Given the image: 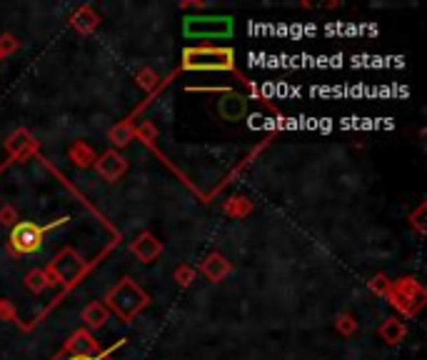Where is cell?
<instances>
[{"label": "cell", "mask_w": 427, "mask_h": 360, "mask_svg": "<svg viewBox=\"0 0 427 360\" xmlns=\"http://www.w3.org/2000/svg\"><path fill=\"white\" fill-rule=\"evenodd\" d=\"M105 300H108V308L113 310L120 320H126V323L135 318V315L150 303L148 293H142L140 288L135 286V280H130V278L120 280L118 286L108 293Z\"/></svg>", "instance_id": "cell-1"}, {"label": "cell", "mask_w": 427, "mask_h": 360, "mask_svg": "<svg viewBox=\"0 0 427 360\" xmlns=\"http://www.w3.org/2000/svg\"><path fill=\"white\" fill-rule=\"evenodd\" d=\"M182 68L185 70H233L235 53L230 48H188L182 53Z\"/></svg>", "instance_id": "cell-2"}, {"label": "cell", "mask_w": 427, "mask_h": 360, "mask_svg": "<svg viewBox=\"0 0 427 360\" xmlns=\"http://www.w3.org/2000/svg\"><path fill=\"white\" fill-rule=\"evenodd\" d=\"M233 18L230 15H190L182 20V33L190 40H220L233 35Z\"/></svg>", "instance_id": "cell-3"}, {"label": "cell", "mask_w": 427, "mask_h": 360, "mask_svg": "<svg viewBox=\"0 0 427 360\" xmlns=\"http://www.w3.org/2000/svg\"><path fill=\"white\" fill-rule=\"evenodd\" d=\"M65 218H60V220H55V223L50 225H35L30 223V220H23V223H15L11 230V251L15 253V255H28V253H35L40 251V246H43V233L50 228H55V225H63Z\"/></svg>", "instance_id": "cell-4"}, {"label": "cell", "mask_w": 427, "mask_h": 360, "mask_svg": "<svg viewBox=\"0 0 427 360\" xmlns=\"http://www.w3.org/2000/svg\"><path fill=\"white\" fill-rule=\"evenodd\" d=\"M385 298L405 315H415L425 303V291L415 278H402L390 286V293Z\"/></svg>", "instance_id": "cell-5"}, {"label": "cell", "mask_w": 427, "mask_h": 360, "mask_svg": "<svg viewBox=\"0 0 427 360\" xmlns=\"http://www.w3.org/2000/svg\"><path fill=\"white\" fill-rule=\"evenodd\" d=\"M83 270V260L78 258L75 251H63L60 255L53 260V265L46 270L48 273V283H70L75 280Z\"/></svg>", "instance_id": "cell-6"}, {"label": "cell", "mask_w": 427, "mask_h": 360, "mask_svg": "<svg viewBox=\"0 0 427 360\" xmlns=\"http://www.w3.org/2000/svg\"><path fill=\"white\" fill-rule=\"evenodd\" d=\"M95 171L100 173V178L115 183V180L128 171V160L123 158L118 150H108V153H103L95 160Z\"/></svg>", "instance_id": "cell-7"}, {"label": "cell", "mask_w": 427, "mask_h": 360, "mask_svg": "<svg viewBox=\"0 0 427 360\" xmlns=\"http://www.w3.org/2000/svg\"><path fill=\"white\" fill-rule=\"evenodd\" d=\"M217 113H220V118L230 120V123H238V120H243L248 113V98L228 91L217 100Z\"/></svg>", "instance_id": "cell-8"}, {"label": "cell", "mask_w": 427, "mask_h": 360, "mask_svg": "<svg viewBox=\"0 0 427 360\" xmlns=\"http://www.w3.org/2000/svg\"><path fill=\"white\" fill-rule=\"evenodd\" d=\"M65 353L68 355H100L103 350H100L97 340L93 338V333L88 331V328H83V331H75L73 335H70V340L65 343Z\"/></svg>", "instance_id": "cell-9"}, {"label": "cell", "mask_w": 427, "mask_h": 360, "mask_svg": "<svg viewBox=\"0 0 427 360\" xmlns=\"http://www.w3.org/2000/svg\"><path fill=\"white\" fill-rule=\"evenodd\" d=\"M130 251H133V255L140 260V263H153L155 258L163 253V246H160V240H155V235L140 233L135 240H133Z\"/></svg>", "instance_id": "cell-10"}, {"label": "cell", "mask_w": 427, "mask_h": 360, "mask_svg": "<svg viewBox=\"0 0 427 360\" xmlns=\"http://www.w3.org/2000/svg\"><path fill=\"white\" fill-rule=\"evenodd\" d=\"M230 270H233V265H230L220 253H210V255H205L203 263H200V273L205 275L208 280H212V283H220Z\"/></svg>", "instance_id": "cell-11"}, {"label": "cell", "mask_w": 427, "mask_h": 360, "mask_svg": "<svg viewBox=\"0 0 427 360\" xmlns=\"http://www.w3.org/2000/svg\"><path fill=\"white\" fill-rule=\"evenodd\" d=\"M405 335H407V328H405V323L398 318H388L380 326V338L390 345H398Z\"/></svg>", "instance_id": "cell-12"}, {"label": "cell", "mask_w": 427, "mask_h": 360, "mask_svg": "<svg viewBox=\"0 0 427 360\" xmlns=\"http://www.w3.org/2000/svg\"><path fill=\"white\" fill-rule=\"evenodd\" d=\"M83 320H86L88 331H97V328H103L105 320H108V308H105V303H100V300L90 303L86 310H83Z\"/></svg>", "instance_id": "cell-13"}, {"label": "cell", "mask_w": 427, "mask_h": 360, "mask_svg": "<svg viewBox=\"0 0 427 360\" xmlns=\"http://www.w3.org/2000/svg\"><path fill=\"white\" fill-rule=\"evenodd\" d=\"M30 148H33V138H30L25 131H15L11 135V140H6V150L13 155V158H20V155L28 153Z\"/></svg>", "instance_id": "cell-14"}, {"label": "cell", "mask_w": 427, "mask_h": 360, "mask_svg": "<svg viewBox=\"0 0 427 360\" xmlns=\"http://www.w3.org/2000/svg\"><path fill=\"white\" fill-rule=\"evenodd\" d=\"M73 25L80 30V33H90V30H95V25H97V15L90 11V8H80V11L73 15Z\"/></svg>", "instance_id": "cell-15"}, {"label": "cell", "mask_w": 427, "mask_h": 360, "mask_svg": "<svg viewBox=\"0 0 427 360\" xmlns=\"http://www.w3.org/2000/svg\"><path fill=\"white\" fill-rule=\"evenodd\" d=\"M48 286H50V283H48V273L43 268H35L25 275V288H28L30 293H43Z\"/></svg>", "instance_id": "cell-16"}, {"label": "cell", "mask_w": 427, "mask_h": 360, "mask_svg": "<svg viewBox=\"0 0 427 360\" xmlns=\"http://www.w3.org/2000/svg\"><path fill=\"white\" fill-rule=\"evenodd\" d=\"M110 140H113L118 148H123V145H128L133 140V128L128 126V123H120V126H115L113 131H110Z\"/></svg>", "instance_id": "cell-17"}, {"label": "cell", "mask_w": 427, "mask_h": 360, "mask_svg": "<svg viewBox=\"0 0 427 360\" xmlns=\"http://www.w3.org/2000/svg\"><path fill=\"white\" fill-rule=\"evenodd\" d=\"M70 158H73V160H75V166H80V168L90 166L93 160H95V158H93V150L88 148L86 143H78V145H75V148L70 150Z\"/></svg>", "instance_id": "cell-18"}, {"label": "cell", "mask_w": 427, "mask_h": 360, "mask_svg": "<svg viewBox=\"0 0 427 360\" xmlns=\"http://www.w3.org/2000/svg\"><path fill=\"white\" fill-rule=\"evenodd\" d=\"M225 211H228L230 215L240 218V215H245V213H250V211H252V206H250V203H248L245 198H233V200H228V206H225Z\"/></svg>", "instance_id": "cell-19"}, {"label": "cell", "mask_w": 427, "mask_h": 360, "mask_svg": "<svg viewBox=\"0 0 427 360\" xmlns=\"http://www.w3.org/2000/svg\"><path fill=\"white\" fill-rule=\"evenodd\" d=\"M390 286H393V283H390V278H385V275H375V278L370 280V291L382 298L390 293Z\"/></svg>", "instance_id": "cell-20"}, {"label": "cell", "mask_w": 427, "mask_h": 360, "mask_svg": "<svg viewBox=\"0 0 427 360\" xmlns=\"http://www.w3.org/2000/svg\"><path fill=\"white\" fill-rule=\"evenodd\" d=\"M193 278H195V268H190V265H180V268L175 270V280L182 288H188L190 283H193Z\"/></svg>", "instance_id": "cell-21"}, {"label": "cell", "mask_w": 427, "mask_h": 360, "mask_svg": "<svg viewBox=\"0 0 427 360\" xmlns=\"http://www.w3.org/2000/svg\"><path fill=\"white\" fill-rule=\"evenodd\" d=\"M18 46H20V43H18L13 35H3V38H0V58H6V55H11V53H15Z\"/></svg>", "instance_id": "cell-22"}, {"label": "cell", "mask_w": 427, "mask_h": 360, "mask_svg": "<svg viewBox=\"0 0 427 360\" xmlns=\"http://www.w3.org/2000/svg\"><path fill=\"white\" fill-rule=\"evenodd\" d=\"M337 328H340V333H345V335H350V333L358 331V323H355L350 315H340V320H337Z\"/></svg>", "instance_id": "cell-23"}, {"label": "cell", "mask_w": 427, "mask_h": 360, "mask_svg": "<svg viewBox=\"0 0 427 360\" xmlns=\"http://www.w3.org/2000/svg\"><path fill=\"white\" fill-rule=\"evenodd\" d=\"M137 83H140L142 88H148V91H153L155 83H158V78H155L153 70H142V73L137 75Z\"/></svg>", "instance_id": "cell-24"}, {"label": "cell", "mask_w": 427, "mask_h": 360, "mask_svg": "<svg viewBox=\"0 0 427 360\" xmlns=\"http://www.w3.org/2000/svg\"><path fill=\"white\" fill-rule=\"evenodd\" d=\"M18 215H15V208L6 206V208H0V225H15Z\"/></svg>", "instance_id": "cell-25"}, {"label": "cell", "mask_w": 427, "mask_h": 360, "mask_svg": "<svg viewBox=\"0 0 427 360\" xmlns=\"http://www.w3.org/2000/svg\"><path fill=\"white\" fill-rule=\"evenodd\" d=\"M425 211H427V206H425V203H422V206L417 208V211L412 213V218H410L412 225H415V228L420 230V233H425V223H422V218H425Z\"/></svg>", "instance_id": "cell-26"}, {"label": "cell", "mask_w": 427, "mask_h": 360, "mask_svg": "<svg viewBox=\"0 0 427 360\" xmlns=\"http://www.w3.org/2000/svg\"><path fill=\"white\" fill-rule=\"evenodd\" d=\"M57 360H63V358H57ZM68 360H110L105 353L100 355H68Z\"/></svg>", "instance_id": "cell-27"}]
</instances>
